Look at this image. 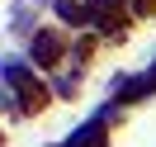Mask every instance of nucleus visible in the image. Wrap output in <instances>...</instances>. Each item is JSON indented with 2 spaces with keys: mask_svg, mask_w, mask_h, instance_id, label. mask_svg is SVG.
<instances>
[{
  "mask_svg": "<svg viewBox=\"0 0 156 147\" xmlns=\"http://www.w3.org/2000/svg\"><path fill=\"white\" fill-rule=\"evenodd\" d=\"M10 81H14V90H19V109L24 114H33V109H43V100H48V90L38 86V81L29 76L24 67H10Z\"/></svg>",
  "mask_w": 156,
  "mask_h": 147,
  "instance_id": "obj_1",
  "label": "nucleus"
},
{
  "mask_svg": "<svg viewBox=\"0 0 156 147\" xmlns=\"http://www.w3.org/2000/svg\"><path fill=\"white\" fill-rule=\"evenodd\" d=\"M133 5H137V14H151V5H156V0H133Z\"/></svg>",
  "mask_w": 156,
  "mask_h": 147,
  "instance_id": "obj_4",
  "label": "nucleus"
},
{
  "mask_svg": "<svg viewBox=\"0 0 156 147\" xmlns=\"http://www.w3.org/2000/svg\"><path fill=\"white\" fill-rule=\"evenodd\" d=\"M57 14H62L66 24H85V10H80L76 0H57Z\"/></svg>",
  "mask_w": 156,
  "mask_h": 147,
  "instance_id": "obj_3",
  "label": "nucleus"
},
{
  "mask_svg": "<svg viewBox=\"0 0 156 147\" xmlns=\"http://www.w3.org/2000/svg\"><path fill=\"white\" fill-rule=\"evenodd\" d=\"M29 57L38 62V67H52V62L62 57V38H57V33H33V48H29Z\"/></svg>",
  "mask_w": 156,
  "mask_h": 147,
  "instance_id": "obj_2",
  "label": "nucleus"
},
{
  "mask_svg": "<svg viewBox=\"0 0 156 147\" xmlns=\"http://www.w3.org/2000/svg\"><path fill=\"white\" fill-rule=\"evenodd\" d=\"M0 138H5V133H0Z\"/></svg>",
  "mask_w": 156,
  "mask_h": 147,
  "instance_id": "obj_5",
  "label": "nucleus"
}]
</instances>
